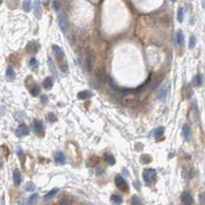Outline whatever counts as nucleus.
<instances>
[{
  "label": "nucleus",
  "mask_w": 205,
  "mask_h": 205,
  "mask_svg": "<svg viewBox=\"0 0 205 205\" xmlns=\"http://www.w3.org/2000/svg\"><path fill=\"white\" fill-rule=\"evenodd\" d=\"M142 177H143V181L146 184H154L157 178V171L152 168H146L143 170Z\"/></svg>",
  "instance_id": "obj_1"
},
{
  "label": "nucleus",
  "mask_w": 205,
  "mask_h": 205,
  "mask_svg": "<svg viewBox=\"0 0 205 205\" xmlns=\"http://www.w3.org/2000/svg\"><path fill=\"white\" fill-rule=\"evenodd\" d=\"M169 92H170V84L169 82H167L162 85V87L159 89L157 97H158V99H160L161 101H165V100L167 99V97H168Z\"/></svg>",
  "instance_id": "obj_2"
},
{
  "label": "nucleus",
  "mask_w": 205,
  "mask_h": 205,
  "mask_svg": "<svg viewBox=\"0 0 205 205\" xmlns=\"http://www.w3.org/2000/svg\"><path fill=\"white\" fill-rule=\"evenodd\" d=\"M137 97L135 96L133 93H128L125 94V96L122 99V102L125 106H129V107H133L137 104Z\"/></svg>",
  "instance_id": "obj_3"
},
{
  "label": "nucleus",
  "mask_w": 205,
  "mask_h": 205,
  "mask_svg": "<svg viewBox=\"0 0 205 205\" xmlns=\"http://www.w3.org/2000/svg\"><path fill=\"white\" fill-rule=\"evenodd\" d=\"M96 59V55H95L93 50H87L86 51V65H87V69L91 71L93 68V65Z\"/></svg>",
  "instance_id": "obj_4"
},
{
  "label": "nucleus",
  "mask_w": 205,
  "mask_h": 205,
  "mask_svg": "<svg viewBox=\"0 0 205 205\" xmlns=\"http://www.w3.org/2000/svg\"><path fill=\"white\" fill-rule=\"evenodd\" d=\"M116 186L117 187V189H120L122 192L129 191V186H128V184H127L126 179L121 175H117L116 177Z\"/></svg>",
  "instance_id": "obj_5"
},
{
  "label": "nucleus",
  "mask_w": 205,
  "mask_h": 205,
  "mask_svg": "<svg viewBox=\"0 0 205 205\" xmlns=\"http://www.w3.org/2000/svg\"><path fill=\"white\" fill-rule=\"evenodd\" d=\"M33 127H34V131L38 136H43L44 133V126L43 123L40 120H34L33 121Z\"/></svg>",
  "instance_id": "obj_6"
},
{
  "label": "nucleus",
  "mask_w": 205,
  "mask_h": 205,
  "mask_svg": "<svg viewBox=\"0 0 205 205\" xmlns=\"http://www.w3.org/2000/svg\"><path fill=\"white\" fill-rule=\"evenodd\" d=\"M29 132H30V130L28 128V126L25 124H21L18 128H17L16 134L18 137H24V136H27V135L29 134Z\"/></svg>",
  "instance_id": "obj_7"
},
{
  "label": "nucleus",
  "mask_w": 205,
  "mask_h": 205,
  "mask_svg": "<svg viewBox=\"0 0 205 205\" xmlns=\"http://www.w3.org/2000/svg\"><path fill=\"white\" fill-rule=\"evenodd\" d=\"M39 50V44L36 41H30L26 46V51L31 54H36Z\"/></svg>",
  "instance_id": "obj_8"
},
{
  "label": "nucleus",
  "mask_w": 205,
  "mask_h": 205,
  "mask_svg": "<svg viewBox=\"0 0 205 205\" xmlns=\"http://www.w3.org/2000/svg\"><path fill=\"white\" fill-rule=\"evenodd\" d=\"M53 53L55 55V57H56L58 60H60V61L64 59L65 55H64L63 50H62L59 46H57V44H54L53 46Z\"/></svg>",
  "instance_id": "obj_9"
},
{
  "label": "nucleus",
  "mask_w": 205,
  "mask_h": 205,
  "mask_svg": "<svg viewBox=\"0 0 205 205\" xmlns=\"http://www.w3.org/2000/svg\"><path fill=\"white\" fill-rule=\"evenodd\" d=\"M59 202L61 204H72L74 202V198L72 196H70V195H68V194H64V195H62V196L60 197Z\"/></svg>",
  "instance_id": "obj_10"
},
{
  "label": "nucleus",
  "mask_w": 205,
  "mask_h": 205,
  "mask_svg": "<svg viewBox=\"0 0 205 205\" xmlns=\"http://www.w3.org/2000/svg\"><path fill=\"white\" fill-rule=\"evenodd\" d=\"M181 202L184 204H194V200L193 197L191 196V194L187 193V192H184L181 194Z\"/></svg>",
  "instance_id": "obj_11"
},
{
  "label": "nucleus",
  "mask_w": 205,
  "mask_h": 205,
  "mask_svg": "<svg viewBox=\"0 0 205 205\" xmlns=\"http://www.w3.org/2000/svg\"><path fill=\"white\" fill-rule=\"evenodd\" d=\"M12 179H14V186H20L22 182V176H21V172L18 169L14 170V173H12Z\"/></svg>",
  "instance_id": "obj_12"
},
{
  "label": "nucleus",
  "mask_w": 205,
  "mask_h": 205,
  "mask_svg": "<svg viewBox=\"0 0 205 205\" xmlns=\"http://www.w3.org/2000/svg\"><path fill=\"white\" fill-rule=\"evenodd\" d=\"M59 25H60V28L63 32L66 31L67 26H68V21H67L66 17L64 14H60L59 16Z\"/></svg>",
  "instance_id": "obj_13"
},
{
  "label": "nucleus",
  "mask_w": 205,
  "mask_h": 205,
  "mask_svg": "<svg viewBox=\"0 0 205 205\" xmlns=\"http://www.w3.org/2000/svg\"><path fill=\"white\" fill-rule=\"evenodd\" d=\"M55 162L59 165H64L66 163V158H65L63 152H57L56 156H55Z\"/></svg>",
  "instance_id": "obj_14"
},
{
  "label": "nucleus",
  "mask_w": 205,
  "mask_h": 205,
  "mask_svg": "<svg viewBox=\"0 0 205 205\" xmlns=\"http://www.w3.org/2000/svg\"><path fill=\"white\" fill-rule=\"evenodd\" d=\"M42 85H43V87H44V89H46V90H51L52 88H53V86H54L53 77H52V76L46 77L43 82H42Z\"/></svg>",
  "instance_id": "obj_15"
},
{
  "label": "nucleus",
  "mask_w": 205,
  "mask_h": 205,
  "mask_svg": "<svg viewBox=\"0 0 205 205\" xmlns=\"http://www.w3.org/2000/svg\"><path fill=\"white\" fill-rule=\"evenodd\" d=\"M92 96H93V93L90 91H81L77 94V98L79 100H86L88 98H91Z\"/></svg>",
  "instance_id": "obj_16"
},
{
  "label": "nucleus",
  "mask_w": 205,
  "mask_h": 205,
  "mask_svg": "<svg viewBox=\"0 0 205 205\" xmlns=\"http://www.w3.org/2000/svg\"><path fill=\"white\" fill-rule=\"evenodd\" d=\"M182 136L184 137V139L190 140L192 138V133H191V129L189 128L187 125H184L182 127Z\"/></svg>",
  "instance_id": "obj_17"
},
{
  "label": "nucleus",
  "mask_w": 205,
  "mask_h": 205,
  "mask_svg": "<svg viewBox=\"0 0 205 205\" xmlns=\"http://www.w3.org/2000/svg\"><path fill=\"white\" fill-rule=\"evenodd\" d=\"M39 93H40V88H39V86L35 82H33L32 84V87L30 88V94L32 95L33 97H36L38 96Z\"/></svg>",
  "instance_id": "obj_18"
},
{
  "label": "nucleus",
  "mask_w": 205,
  "mask_h": 205,
  "mask_svg": "<svg viewBox=\"0 0 205 205\" xmlns=\"http://www.w3.org/2000/svg\"><path fill=\"white\" fill-rule=\"evenodd\" d=\"M34 14L37 19L41 18V8L38 0H35V2H34Z\"/></svg>",
  "instance_id": "obj_19"
},
{
  "label": "nucleus",
  "mask_w": 205,
  "mask_h": 205,
  "mask_svg": "<svg viewBox=\"0 0 205 205\" xmlns=\"http://www.w3.org/2000/svg\"><path fill=\"white\" fill-rule=\"evenodd\" d=\"M164 128L163 127H158L156 130H155V132H154V136H155V138L157 139V140H160V139L163 137V135H164Z\"/></svg>",
  "instance_id": "obj_20"
},
{
  "label": "nucleus",
  "mask_w": 205,
  "mask_h": 205,
  "mask_svg": "<svg viewBox=\"0 0 205 205\" xmlns=\"http://www.w3.org/2000/svg\"><path fill=\"white\" fill-rule=\"evenodd\" d=\"M29 67H30V69H31V70H33V71H36L37 69H38V62H37V60L34 58V57L30 59Z\"/></svg>",
  "instance_id": "obj_21"
},
{
  "label": "nucleus",
  "mask_w": 205,
  "mask_h": 205,
  "mask_svg": "<svg viewBox=\"0 0 205 205\" xmlns=\"http://www.w3.org/2000/svg\"><path fill=\"white\" fill-rule=\"evenodd\" d=\"M176 42H177V44H179V46H182L184 42V33H182L181 30H179L176 34Z\"/></svg>",
  "instance_id": "obj_22"
},
{
  "label": "nucleus",
  "mask_w": 205,
  "mask_h": 205,
  "mask_svg": "<svg viewBox=\"0 0 205 205\" xmlns=\"http://www.w3.org/2000/svg\"><path fill=\"white\" fill-rule=\"evenodd\" d=\"M60 191V189L59 187H55V189L53 190H51V191L49 192L46 195H44V197H43V200H47V199H50V198H52V197H54L55 195H56L58 192Z\"/></svg>",
  "instance_id": "obj_23"
},
{
  "label": "nucleus",
  "mask_w": 205,
  "mask_h": 205,
  "mask_svg": "<svg viewBox=\"0 0 205 205\" xmlns=\"http://www.w3.org/2000/svg\"><path fill=\"white\" fill-rule=\"evenodd\" d=\"M104 160L108 165H114L116 164V160H114V156H111V154H105L104 155Z\"/></svg>",
  "instance_id": "obj_24"
},
{
  "label": "nucleus",
  "mask_w": 205,
  "mask_h": 205,
  "mask_svg": "<svg viewBox=\"0 0 205 205\" xmlns=\"http://www.w3.org/2000/svg\"><path fill=\"white\" fill-rule=\"evenodd\" d=\"M31 6H32V3H31V0H24L23 2V9L26 12H29L31 11Z\"/></svg>",
  "instance_id": "obj_25"
},
{
  "label": "nucleus",
  "mask_w": 205,
  "mask_h": 205,
  "mask_svg": "<svg viewBox=\"0 0 205 205\" xmlns=\"http://www.w3.org/2000/svg\"><path fill=\"white\" fill-rule=\"evenodd\" d=\"M202 82H203L202 81V75L201 74H197L193 81V84L195 87H200L202 85Z\"/></svg>",
  "instance_id": "obj_26"
},
{
  "label": "nucleus",
  "mask_w": 205,
  "mask_h": 205,
  "mask_svg": "<svg viewBox=\"0 0 205 205\" xmlns=\"http://www.w3.org/2000/svg\"><path fill=\"white\" fill-rule=\"evenodd\" d=\"M96 75L101 82H105L106 75H105V72L102 70V69H98V70L96 71Z\"/></svg>",
  "instance_id": "obj_27"
},
{
  "label": "nucleus",
  "mask_w": 205,
  "mask_h": 205,
  "mask_svg": "<svg viewBox=\"0 0 205 205\" xmlns=\"http://www.w3.org/2000/svg\"><path fill=\"white\" fill-rule=\"evenodd\" d=\"M140 162L143 164H149L152 162V157L149 155H141L140 157Z\"/></svg>",
  "instance_id": "obj_28"
},
{
  "label": "nucleus",
  "mask_w": 205,
  "mask_h": 205,
  "mask_svg": "<svg viewBox=\"0 0 205 205\" xmlns=\"http://www.w3.org/2000/svg\"><path fill=\"white\" fill-rule=\"evenodd\" d=\"M111 201L114 204H121L123 202V199L119 196V195H112L111 197Z\"/></svg>",
  "instance_id": "obj_29"
},
{
  "label": "nucleus",
  "mask_w": 205,
  "mask_h": 205,
  "mask_svg": "<svg viewBox=\"0 0 205 205\" xmlns=\"http://www.w3.org/2000/svg\"><path fill=\"white\" fill-rule=\"evenodd\" d=\"M35 189H36L35 184H34L32 181H29L28 184L25 186V191L26 192H33V191H35Z\"/></svg>",
  "instance_id": "obj_30"
},
{
  "label": "nucleus",
  "mask_w": 205,
  "mask_h": 205,
  "mask_svg": "<svg viewBox=\"0 0 205 205\" xmlns=\"http://www.w3.org/2000/svg\"><path fill=\"white\" fill-rule=\"evenodd\" d=\"M6 75L7 77H9L11 79L14 78V76H16V72H14V68L12 67H7L6 69Z\"/></svg>",
  "instance_id": "obj_31"
},
{
  "label": "nucleus",
  "mask_w": 205,
  "mask_h": 205,
  "mask_svg": "<svg viewBox=\"0 0 205 205\" xmlns=\"http://www.w3.org/2000/svg\"><path fill=\"white\" fill-rule=\"evenodd\" d=\"M184 8H181V7H179L178 11H177V20H178V22H181L184 21Z\"/></svg>",
  "instance_id": "obj_32"
},
{
  "label": "nucleus",
  "mask_w": 205,
  "mask_h": 205,
  "mask_svg": "<svg viewBox=\"0 0 205 205\" xmlns=\"http://www.w3.org/2000/svg\"><path fill=\"white\" fill-rule=\"evenodd\" d=\"M46 120L49 122H51V123H54V122L57 121V117H56V114H53V112H50V114H47V116H46Z\"/></svg>",
  "instance_id": "obj_33"
},
{
  "label": "nucleus",
  "mask_w": 205,
  "mask_h": 205,
  "mask_svg": "<svg viewBox=\"0 0 205 205\" xmlns=\"http://www.w3.org/2000/svg\"><path fill=\"white\" fill-rule=\"evenodd\" d=\"M37 198H38V195H37V194H33V195H32V196L29 198L28 203H29V204H34V203H36Z\"/></svg>",
  "instance_id": "obj_34"
},
{
  "label": "nucleus",
  "mask_w": 205,
  "mask_h": 205,
  "mask_svg": "<svg viewBox=\"0 0 205 205\" xmlns=\"http://www.w3.org/2000/svg\"><path fill=\"white\" fill-rule=\"evenodd\" d=\"M195 46H196V38H195V36H191L190 37L189 47L190 49H194Z\"/></svg>",
  "instance_id": "obj_35"
},
{
  "label": "nucleus",
  "mask_w": 205,
  "mask_h": 205,
  "mask_svg": "<svg viewBox=\"0 0 205 205\" xmlns=\"http://www.w3.org/2000/svg\"><path fill=\"white\" fill-rule=\"evenodd\" d=\"M131 203H132V204H137V205H139V204H141V201H140V199H139L137 196H133V197H132Z\"/></svg>",
  "instance_id": "obj_36"
},
{
  "label": "nucleus",
  "mask_w": 205,
  "mask_h": 205,
  "mask_svg": "<svg viewBox=\"0 0 205 205\" xmlns=\"http://www.w3.org/2000/svg\"><path fill=\"white\" fill-rule=\"evenodd\" d=\"M47 63H49V65H50V68H51V70L53 71L55 74H56V70H55V65H54L53 61H52L51 58L47 59Z\"/></svg>",
  "instance_id": "obj_37"
},
{
  "label": "nucleus",
  "mask_w": 205,
  "mask_h": 205,
  "mask_svg": "<svg viewBox=\"0 0 205 205\" xmlns=\"http://www.w3.org/2000/svg\"><path fill=\"white\" fill-rule=\"evenodd\" d=\"M199 199H200V203L205 204V193H202L199 195Z\"/></svg>",
  "instance_id": "obj_38"
},
{
  "label": "nucleus",
  "mask_w": 205,
  "mask_h": 205,
  "mask_svg": "<svg viewBox=\"0 0 205 205\" xmlns=\"http://www.w3.org/2000/svg\"><path fill=\"white\" fill-rule=\"evenodd\" d=\"M40 100H41V103H42V104H46V102H47V100H49V98H47L46 95H41Z\"/></svg>",
  "instance_id": "obj_39"
},
{
  "label": "nucleus",
  "mask_w": 205,
  "mask_h": 205,
  "mask_svg": "<svg viewBox=\"0 0 205 205\" xmlns=\"http://www.w3.org/2000/svg\"><path fill=\"white\" fill-rule=\"evenodd\" d=\"M53 5H54V8H55V11H60V6H59V4L57 3V1H54Z\"/></svg>",
  "instance_id": "obj_40"
},
{
  "label": "nucleus",
  "mask_w": 205,
  "mask_h": 205,
  "mask_svg": "<svg viewBox=\"0 0 205 205\" xmlns=\"http://www.w3.org/2000/svg\"><path fill=\"white\" fill-rule=\"evenodd\" d=\"M17 152H18L19 157H22V155H23V152H22V149H21V147H18V149H17Z\"/></svg>",
  "instance_id": "obj_41"
},
{
  "label": "nucleus",
  "mask_w": 205,
  "mask_h": 205,
  "mask_svg": "<svg viewBox=\"0 0 205 205\" xmlns=\"http://www.w3.org/2000/svg\"><path fill=\"white\" fill-rule=\"evenodd\" d=\"M171 1H175V0H171Z\"/></svg>",
  "instance_id": "obj_42"
}]
</instances>
